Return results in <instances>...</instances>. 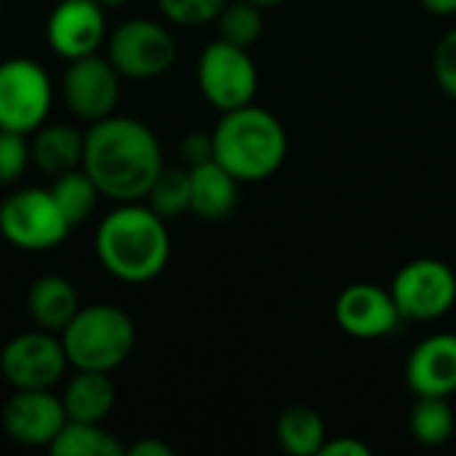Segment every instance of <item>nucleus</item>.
Listing matches in <instances>:
<instances>
[{
    "instance_id": "obj_1",
    "label": "nucleus",
    "mask_w": 456,
    "mask_h": 456,
    "mask_svg": "<svg viewBox=\"0 0 456 456\" xmlns=\"http://www.w3.org/2000/svg\"><path fill=\"white\" fill-rule=\"evenodd\" d=\"M163 166L155 131L136 118L112 112L86 131L83 171L115 203L144 200Z\"/></svg>"
},
{
    "instance_id": "obj_2",
    "label": "nucleus",
    "mask_w": 456,
    "mask_h": 456,
    "mask_svg": "<svg viewBox=\"0 0 456 456\" xmlns=\"http://www.w3.org/2000/svg\"><path fill=\"white\" fill-rule=\"evenodd\" d=\"M94 251L99 265L123 283L155 281L171 256L166 219L150 206L131 200L118 203L96 227Z\"/></svg>"
},
{
    "instance_id": "obj_3",
    "label": "nucleus",
    "mask_w": 456,
    "mask_h": 456,
    "mask_svg": "<svg viewBox=\"0 0 456 456\" xmlns=\"http://www.w3.org/2000/svg\"><path fill=\"white\" fill-rule=\"evenodd\" d=\"M214 134V160L238 182L270 179L289 155V134L283 123L262 107L246 104L222 112Z\"/></svg>"
},
{
    "instance_id": "obj_4",
    "label": "nucleus",
    "mask_w": 456,
    "mask_h": 456,
    "mask_svg": "<svg viewBox=\"0 0 456 456\" xmlns=\"http://www.w3.org/2000/svg\"><path fill=\"white\" fill-rule=\"evenodd\" d=\"M75 371H115L136 345V329L126 310L115 305H86L59 334Z\"/></svg>"
},
{
    "instance_id": "obj_5",
    "label": "nucleus",
    "mask_w": 456,
    "mask_h": 456,
    "mask_svg": "<svg viewBox=\"0 0 456 456\" xmlns=\"http://www.w3.org/2000/svg\"><path fill=\"white\" fill-rule=\"evenodd\" d=\"M69 230L48 187H21L0 203V235L19 251H51L67 240Z\"/></svg>"
},
{
    "instance_id": "obj_6",
    "label": "nucleus",
    "mask_w": 456,
    "mask_h": 456,
    "mask_svg": "<svg viewBox=\"0 0 456 456\" xmlns=\"http://www.w3.org/2000/svg\"><path fill=\"white\" fill-rule=\"evenodd\" d=\"M53 83L45 67L27 56L0 61V128L32 136L48 118Z\"/></svg>"
},
{
    "instance_id": "obj_7",
    "label": "nucleus",
    "mask_w": 456,
    "mask_h": 456,
    "mask_svg": "<svg viewBox=\"0 0 456 456\" xmlns=\"http://www.w3.org/2000/svg\"><path fill=\"white\" fill-rule=\"evenodd\" d=\"M107 59L126 80H152L176 61L174 32L152 19H128L107 35Z\"/></svg>"
},
{
    "instance_id": "obj_8",
    "label": "nucleus",
    "mask_w": 456,
    "mask_h": 456,
    "mask_svg": "<svg viewBox=\"0 0 456 456\" xmlns=\"http://www.w3.org/2000/svg\"><path fill=\"white\" fill-rule=\"evenodd\" d=\"M198 86L206 102L219 112L254 104L259 72L248 48L232 45L222 37L208 43L198 59Z\"/></svg>"
},
{
    "instance_id": "obj_9",
    "label": "nucleus",
    "mask_w": 456,
    "mask_h": 456,
    "mask_svg": "<svg viewBox=\"0 0 456 456\" xmlns=\"http://www.w3.org/2000/svg\"><path fill=\"white\" fill-rule=\"evenodd\" d=\"M67 369L61 337L45 329L19 334L0 350V374L13 390H53Z\"/></svg>"
},
{
    "instance_id": "obj_10",
    "label": "nucleus",
    "mask_w": 456,
    "mask_h": 456,
    "mask_svg": "<svg viewBox=\"0 0 456 456\" xmlns=\"http://www.w3.org/2000/svg\"><path fill=\"white\" fill-rule=\"evenodd\" d=\"M390 294L403 321H438L454 307L456 275L441 259H414L398 270Z\"/></svg>"
},
{
    "instance_id": "obj_11",
    "label": "nucleus",
    "mask_w": 456,
    "mask_h": 456,
    "mask_svg": "<svg viewBox=\"0 0 456 456\" xmlns=\"http://www.w3.org/2000/svg\"><path fill=\"white\" fill-rule=\"evenodd\" d=\"M61 94L69 112L86 123H96L115 112L120 99V72L107 56L91 53L67 64Z\"/></svg>"
},
{
    "instance_id": "obj_12",
    "label": "nucleus",
    "mask_w": 456,
    "mask_h": 456,
    "mask_svg": "<svg viewBox=\"0 0 456 456\" xmlns=\"http://www.w3.org/2000/svg\"><path fill=\"white\" fill-rule=\"evenodd\" d=\"M51 51L67 61L99 53L107 40V16L96 0H59L45 24Z\"/></svg>"
},
{
    "instance_id": "obj_13",
    "label": "nucleus",
    "mask_w": 456,
    "mask_h": 456,
    "mask_svg": "<svg viewBox=\"0 0 456 456\" xmlns=\"http://www.w3.org/2000/svg\"><path fill=\"white\" fill-rule=\"evenodd\" d=\"M0 422L11 441L32 449H48L67 425V411L61 398L51 390H16L5 401Z\"/></svg>"
},
{
    "instance_id": "obj_14",
    "label": "nucleus",
    "mask_w": 456,
    "mask_h": 456,
    "mask_svg": "<svg viewBox=\"0 0 456 456\" xmlns=\"http://www.w3.org/2000/svg\"><path fill=\"white\" fill-rule=\"evenodd\" d=\"M334 318L339 329L355 339H382L398 331L403 315L390 294L377 283L347 286L334 305Z\"/></svg>"
},
{
    "instance_id": "obj_15",
    "label": "nucleus",
    "mask_w": 456,
    "mask_h": 456,
    "mask_svg": "<svg viewBox=\"0 0 456 456\" xmlns=\"http://www.w3.org/2000/svg\"><path fill=\"white\" fill-rule=\"evenodd\" d=\"M403 374L414 395L452 398L456 393V334H436L419 342Z\"/></svg>"
},
{
    "instance_id": "obj_16",
    "label": "nucleus",
    "mask_w": 456,
    "mask_h": 456,
    "mask_svg": "<svg viewBox=\"0 0 456 456\" xmlns=\"http://www.w3.org/2000/svg\"><path fill=\"white\" fill-rule=\"evenodd\" d=\"M240 182L216 160L190 168V211L206 222H219L238 206Z\"/></svg>"
},
{
    "instance_id": "obj_17",
    "label": "nucleus",
    "mask_w": 456,
    "mask_h": 456,
    "mask_svg": "<svg viewBox=\"0 0 456 456\" xmlns=\"http://www.w3.org/2000/svg\"><path fill=\"white\" fill-rule=\"evenodd\" d=\"M83 147H86V134L80 128L67 123H53V126L43 123L29 139L32 166L53 179L59 174L83 166Z\"/></svg>"
},
{
    "instance_id": "obj_18",
    "label": "nucleus",
    "mask_w": 456,
    "mask_h": 456,
    "mask_svg": "<svg viewBox=\"0 0 456 456\" xmlns=\"http://www.w3.org/2000/svg\"><path fill=\"white\" fill-rule=\"evenodd\" d=\"M80 297L75 286L61 275H40L27 294V313L37 329L61 334L77 315Z\"/></svg>"
},
{
    "instance_id": "obj_19",
    "label": "nucleus",
    "mask_w": 456,
    "mask_h": 456,
    "mask_svg": "<svg viewBox=\"0 0 456 456\" xmlns=\"http://www.w3.org/2000/svg\"><path fill=\"white\" fill-rule=\"evenodd\" d=\"M67 422L102 425L115 406V385L107 371H75L61 393Z\"/></svg>"
},
{
    "instance_id": "obj_20",
    "label": "nucleus",
    "mask_w": 456,
    "mask_h": 456,
    "mask_svg": "<svg viewBox=\"0 0 456 456\" xmlns=\"http://www.w3.org/2000/svg\"><path fill=\"white\" fill-rule=\"evenodd\" d=\"M275 436L283 452L291 456H321L329 436L326 422L313 406H289L275 425Z\"/></svg>"
},
{
    "instance_id": "obj_21",
    "label": "nucleus",
    "mask_w": 456,
    "mask_h": 456,
    "mask_svg": "<svg viewBox=\"0 0 456 456\" xmlns=\"http://www.w3.org/2000/svg\"><path fill=\"white\" fill-rule=\"evenodd\" d=\"M48 190H51L53 200L59 203V208H61V214H64V219L69 222L72 230L77 224H83L94 214V208H96V203L102 198L99 187L83 171V166L80 168H72L67 174L53 176V182H51Z\"/></svg>"
},
{
    "instance_id": "obj_22",
    "label": "nucleus",
    "mask_w": 456,
    "mask_h": 456,
    "mask_svg": "<svg viewBox=\"0 0 456 456\" xmlns=\"http://www.w3.org/2000/svg\"><path fill=\"white\" fill-rule=\"evenodd\" d=\"M454 409L449 398L417 395V403L409 414L411 438L422 446H444L454 436Z\"/></svg>"
},
{
    "instance_id": "obj_23",
    "label": "nucleus",
    "mask_w": 456,
    "mask_h": 456,
    "mask_svg": "<svg viewBox=\"0 0 456 456\" xmlns=\"http://www.w3.org/2000/svg\"><path fill=\"white\" fill-rule=\"evenodd\" d=\"M48 452L53 456H123L126 446L118 444L102 425L67 422Z\"/></svg>"
},
{
    "instance_id": "obj_24",
    "label": "nucleus",
    "mask_w": 456,
    "mask_h": 456,
    "mask_svg": "<svg viewBox=\"0 0 456 456\" xmlns=\"http://www.w3.org/2000/svg\"><path fill=\"white\" fill-rule=\"evenodd\" d=\"M147 206L163 219L190 211V168H166L147 192Z\"/></svg>"
},
{
    "instance_id": "obj_25",
    "label": "nucleus",
    "mask_w": 456,
    "mask_h": 456,
    "mask_svg": "<svg viewBox=\"0 0 456 456\" xmlns=\"http://www.w3.org/2000/svg\"><path fill=\"white\" fill-rule=\"evenodd\" d=\"M216 24H219L222 40L240 45V48H248L259 40L262 27H265V16H262V8L248 3V0H230L224 5V11L219 13Z\"/></svg>"
},
{
    "instance_id": "obj_26",
    "label": "nucleus",
    "mask_w": 456,
    "mask_h": 456,
    "mask_svg": "<svg viewBox=\"0 0 456 456\" xmlns=\"http://www.w3.org/2000/svg\"><path fill=\"white\" fill-rule=\"evenodd\" d=\"M230 0H158L160 13L179 27H200L219 19Z\"/></svg>"
},
{
    "instance_id": "obj_27",
    "label": "nucleus",
    "mask_w": 456,
    "mask_h": 456,
    "mask_svg": "<svg viewBox=\"0 0 456 456\" xmlns=\"http://www.w3.org/2000/svg\"><path fill=\"white\" fill-rule=\"evenodd\" d=\"M29 163H32L29 139L24 134L0 128V187L16 184Z\"/></svg>"
},
{
    "instance_id": "obj_28",
    "label": "nucleus",
    "mask_w": 456,
    "mask_h": 456,
    "mask_svg": "<svg viewBox=\"0 0 456 456\" xmlns=\"http://www.w3.org/2000/svg\"><path fill=\"white\" fill-rule=\"evenodd\" d=\"M433 72L446 96L456 99V29L446 32L433 56Z\"/></svg>"
},
{
    "instance_id": "obj_29",
    "label": "nucleus",
    "mask_w": 456,
    "mask_h": 456,
    "mask_svg": "<svg viewBox=\"0 0 456 456\" xmlns=\"http://www.w3.org/2000/svg\"><path fill=\"white\" fill-rule=\"evenodd\" d=\"M179 155L187 163V168H195L200 163L214 160V134L208 131H190L182 144H179Z\"/></svg>"
},
{
    "instance_id": "obj_30",
    "label": "nucleus",
    "mask_w": 456,
    "mask_h": 456,
    "mask_svg": "<svg viewBox=\"0 0 456 456\" xmlns=\"http://www.w3.org/2000/svg\"><path fill=\"white\" fill-rule=\"evenodd\" d=\"M321 456H371V449L355 438H331L326 441Z\"/></svg>"
},
{
    "instance_id": "obj_31",
    "label": "nucleus",
    "mask_w": 456,
    "mask_h": 456,
    "mask_svg": "<svg viewBox=\"0 0 456 456\" xmlns=\"http://www.w3.org/2000/svg\"><path fill=\"white\" fill-rule=\"evenodd\" d=\"M131 456H174V449L163 441H155V438H147V441H139L134 444L131 449H126Z\"/></svg>"
},
{
    "instance_id": "obj_32",
    "label": "nucleus",
    "mask_w": 456,
    "mask_h": 456,
    "mask_svg": "<svg viewBox=\"0 0 456 456\" xmlns=\"http://www.w3.org/2000/svg\"><path fill=\"white\" fill-rule=\"evenodd\" d=\"M422 5L436 16H454L456 0H422Z\"/></svg>"
},
{
    "instance_id": "obj_33",
    "label": "nucleus",
    "mask_w": 456,
    "mask_h": 456,
    "mask_svg": "<svg viewBox=\"0 0 456 456\" xmlns=\"http://www.w3.org/2000/svg\"><path fill=\"white\" fill-rule=\"evenodd\" d=\"M102 8H120V5H126L128 0H96Z\"/></svg>"
},
{
    "instance_id": "obj_34",
    "label": "nucleus",
    "mask_w": 456,
    "mask_h": 456,
    "mask_svg": "<svg viewBox=\"0 0 456 456\" xmlns=\"http://www.w3.org/2000/svg\"><path fill=\"white\" fill-rule=\"evenodd\" d=\"M248 3H254L259 8H273V5H281L283 0H248Z\"/></svg>"
},
{
    "instance_id": "obj_35",
    "label": "nucleus",
    "mask_w": 456,
    "mask_h": 456,
    "mask_svg": "<svg viewBox=\"0 0 456 456\" xmlns=\"http://www.w3.org/2000/svg\"><path fill=\"white\" fill-rule=\"evenodd\" d=\"M0 13H3V0H0Z\"/></svg>"
}]
</instances>
